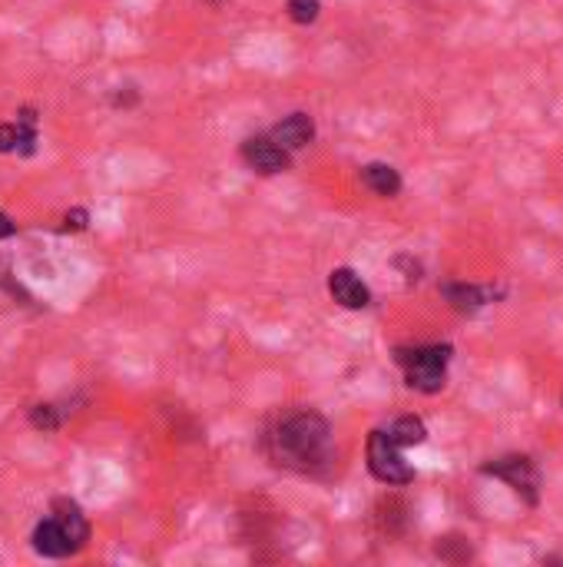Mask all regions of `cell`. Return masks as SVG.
<instances>
[{
    "label": "cell",
    "instance_id": "8fae6325",
    "mask_svg": "<svg viewBox=\"0 0 563 567\" xmlns=\"http://www.w3.org/2000/svg\"><path fill=\"white\" fill-rule=\"evenodd\" d=\"M362 183H365L372 193H378V196H398V193H401V176H398V170L388 166V163H368V166L362 170Z\"/></svg>",
    "mask_w": 563,
    "mask_h": 567
},
{
    "label": "cell",
    "instance_id": "ba28073f",
    "mask_svg": "<svg viewBox=\"0 0 563 567\" xmlns=\"http://www.w3.org/2000/svg\"><path fill=\"white\" fill-rule=\"evenodd\" d=\"M34 547H37V554H44V557H67V554L80 550V544L70 537V531H67L54 514L44 517V521L34 527Z\"/></svg>",
    "mask_w": 563,
    "mask_h": 567
},
{
    "label": "cell",
    "instance_id": "7a4b0ae2",
    "mask_svg": "<svg viewBox=\"0 0 563 567\" xmlns=\"http://www.w3.org/2000/svg\"><path fill=\"white\" fill-rule=\"evenodd\" d=\"M454 349L444 346H418V349H398L395 359L405 372V382L421 392V395H434L444 389L448 382V366H451Z\"/></svg>",
    "mask_w": 563,
    "mask_h": 567
},
{
    "label": "cell",
    "instance_id": "52a82bcc",
    "mask_svg": "<svg viewBox=\"0 0 563 567\" xmlns=\"http://www.w3.org/2000/svg\"><path fill=\"white\" fill-rule=\"evenodd\" d=\"M441 293H444V299H448L457 313H477V309H484V306H490L494 299L504 296V290L474 286V282H444Z\"/></svg>",
    "mask_w": 563,
    "mask_h": 567
},
{
    "label": "cell",
    "instance_id": "5b68a950",
    "mask_svg": "<svg viewBox=\"0 0 563 567\" xmlns=\"http://www.w3.org/2000/svg\"><path fill=\"white\" fill-rule=\"evenodd\" d=\"M329 293H332V299L342 309H368L372 306V290L365 286V279L355 269H349V265L332 269V275H329Z\"/></svg>",
    "mask_w": 563,
    "mask_h": 567
},
{
    "label": "cell",
    "instance_id": "4fadbf2b",
    "mask_svg": "<svg viewBox=\"0 0 563 567\" xmlns=\"http://www.w3.org/2000/svg\"><path fill=\"white\" fill-rule=\"evenodd\" d=\"M319 11H322L319 0H289V18L296 24H316L319 21Z\"/></svg>",
    "mask_w": 563,
    "mask_h": 567
},
{
    "label": "cell",
    "instance_id": "8992f818",
    "mask_svg": "<svg viewBox=\"0 0 563 567\" xmlns=\"http://www.w3.org/2000/svg\"><path fill=\"white\" fill-rule=\"evenodd\" d=\"M242 160L255 173H286L289 170V150H282L272 137H252L242 143Z\"/></svg>",
    "mask_w": 563,
    "mask_h": 567
},
{
    "label": "cell",
    "instance_id": "9c48e42d",
    "mask_svg": "<svg viewBox=\"0 0 563 567\" xmlns=\"http://www.w3.org/2000/svg\"><path fill=\"white\" fill-rule=\"evenodd\" d=\"M282 150H302V146H309L312 140H316V123H312V117L309 113H292V117H286L282 123H275L272 127V133H268Z\"/></svg>",
    "mask_w": 563,
    "mask_h": 567
},
{
    "label": "cell",
    "instance_id": "5bb4252c",
    "mask_svg": "<svg viewBox=\"0 0 563 567\" xmlns=\"http://www.w3.org/2000/svg\"><path fill=\"white\" fill-rule=\"evenodd\" d=\"M31 422H34L37 428H44V432H54V428L60 425V415H57L54 405H37V408L31 412Z\"/></svg>",
    "mask_w": 563,
    "mask_h": 567
},
{
    "label": "cell",
    "instance_id": "7c38bea8",
    "mask_svg": "<svg viewBox=\"0 0 563 567\" xmlns=\"http://www.w3.org/2000/svg\"><path fill=\"white\" fill-rule=\"evenodd\" d=\"M385 432H388L391 441L401 445V448H415V445H421V441L428 438V425H424L418 415H401V418H395Z\"/></svg>",
    "mask_w": 563,
    "mask_h": 567
},
{
    "label": "cell",
    "instance_id": "6da1fadb",
    "mask_svg": "<svg viewBox=\"0 0 563 567\" xmlns=\"http://www.w3.org/2000/svg\"><path fill=\"white\" fill-rule=\"evenodd\" d=\"M275 458L299 471H319L332 461V428L322 415L302 412L282 422L278 432L272 435Z\"/></svg>",
    "mask_w": 563,
    "mask_h": 567
},
{
    "label": "cell",
    "instance_id": "277c9868",
    "mask_svg": "<svg viewBox=\"0 0 563 567\" xmlns=\"http://www.w3.org/2000/svg\"><path fill=\"white\" fill-rule=\"evenodd\" d=\"M481 471L490 475V478L507 481L517 494L527 498V504H537L540 475H537V468H533V461H530L527 455H504V458H497V461H487Z\"/></svg>",
    "mask_w": 563,
    "mask_h": 567
},
{
    "label": "cell",
    "instance_id": "2e32d148",
    "mask_svg": "<svg viewBox=\"0 0 563 567\" xmlns=\"http://www.w3.org/2000/svg\"><path fill=\"white\" fill-rule=\"evenodd\" d=\"M67 229H84L87 226V212L84 209H74V212H67Z\"/></svg>",
    "mask_w": 563,
    "mask_h": 567
},
{
    "label": "cell",
    "instance_id": "3957f363",
    "mask_svg": "<svg viewBox=\"0 0 563 567\" xmlns=\"http://www.w3.org/2000/svg\"><path fill=\"white\" fill-rule=\"evenodd\" d=\"M368 468L382 484H411L415 481V468L405 461L401 445H395L385 428L368 435Z\"/></svg>",
    "mask_w": 563,
    "mask_h": 567
},
{
    "label": "cell",
    "instance_id": "9a60e30c",
    "mask_svg": "<svg viewBox=\"0 0 563 567\" xmlns=\"http://www.w3.org/2000/svg\"><path fill=\"white\" fill-rule=\"evenodd\" d=\"M14 232H18V222L8 212H0V239H11Z\"/></svg>",
    "mask_w": 563,
    "mask_h": 567
},
{
    "label": "cell",
    "instance_id": "30bf717a",
    "mask_svg": "<svg viewBox=\"0 0 563 567\" xmlns=\"http://www.w3.org/2000/svg\"><path fill=\"white\" fill-rule=\"evenodd\" d=\"M51 514L70 531V537L84 547L87 544V537H90V524H87V514L80 511V504L77 501H70V498H57L54 504H51Z\"/></svg>",
    "mask_w": 563,
    "mask_h": 567
}]
</instances>
